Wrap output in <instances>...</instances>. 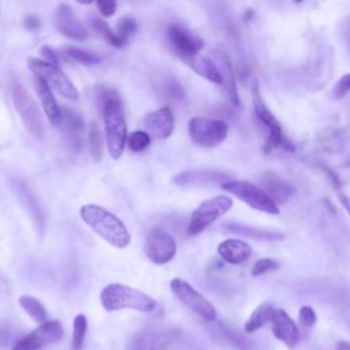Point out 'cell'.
Returning <instances> with one entry per match:
<instances>
[{
	"instance_id": "cell-33",
	"label": "cell",
	"mask_w": 350,
	"mask_h": 350,
	"mask_svg": "<svg viewBox=\"0 0 350 350\" xmlns=\"http://www.w3.org/2000/svg\"><path fill=\"white\" fill-rule=\"evenodd\" d=\"M150 144V135L146 131H133L127 137V146L131 152H142L145 150Z\"/></svg>"
},
{
	"instance_id": "cell-6",
	"label": "cell",
	"mask_w": 350,
	"mask_h": 350,
	"mask_svg": "<svg viewBox=\"0 0 350 350\" xmlns=\"http://www.w3.org/2000/svg\"><path fill=\"white\" fill-rule=\"evenodd\" d=\"M232 208V200L228 196H216L202 201L191 213L187 224V235L194 237L202 232L208 226Z\"/></svg>"
},
{
	"instance_id": "cell-22",
	"label": "cell",
	"mask_w": 350,
	"mask_h": 350,
	"mask_svg": "<svg viewBox=\"0 0 350 350\" xmlns=\"http://www.w3.org/2000/svg\"><path fill=\"white\" fill-rule=\"evenodd\" d=\"M34 86H36L37 94L40 97V101L42 104L46 118L55 127H60L62 126V109L57 105L56 98L53 97L52 89L38 77H36V79H34Z\"/></svg>"
},
{
	"instance_id": "cell-24",
	"label": "cell",
	"mask_w": 350,
	"mask_h": 350,
	"mask_svg": "<svg viewBox=\"0 0 350 350\" xmlns=\"http://www.w3.org/2000/svg\"><path fill=\"white\" fill-rule=\"evenodd\" d=\"M170 332H153V331H142L137 332L129 342L126 350H156L159 343H164L165 338Z\"/></svg>"
},
{
	"instance_id": "cell-3",
	"label": "cell",
	"mask_w": 350,
	"mask_h": 350,
	"mask_svg": "<svg viewBox=\"0 0 350 350\" xmlns=\"http://www.w3.org/2000/svg\"><path fill=\"white\" fill-rule=\"evenodd\" d=\"M100 301L107 312L133 309L142 313H150L157 308V302L146 293L119 283L105 286L100 293Z\"/></svg>"
},
{
	"instance_id": "cell-15",
	"label": "cell",
	"mask_w": 350,
	"mask_h": 350,
	"mask_svg": "<svg viewBox=\"0 0 350 350\" xmlns=\"http://www.w3.org/2000/svg\"><path fill=\"white\" fill-rule=\"evenodd\" d=\"M144 127L146 129L149 135L157 139L168 138L175 127V119L170 107H163L160 109L149 112L144 118Z\"/></svg>"
},
{
	"instance_id": "cell-21",
	"label": "cell",
	"mask_w": 350,
	"mask_h": 350,
	"mask_svg": "<svg viewBox=\"0 0 350 350\" xmlns=\"http://www.w3.org/2000/svg\"><path fill=\"white\" fill-rule=\"evenodd\" d=\"M227 231L235 235L252 238L256 241H268V242H280L286 239V234L278 230H267V228H258L250 224L243 223H226L223 226Z\"/></svg>"
},
{
	"instance_id": "cell-43",
	"label": "cell",
	"mask_w": 350,
	"mask_h": 350,
	"mask_svg": "<svg viewBox=\"0 0 350 350\" xmlns=\"http://www.w3.org/2000/svg\"><path fill=\"white\" fill-rule=\"evenodd\" d=\"M336 193H338L339 202H340L342 206L346 209V212L350 215V197H347L342 190H336Z\"/></svg>"
},
{
	"instance_id": "cell-16",
	"label": "cell",
	"mask_w": 350,
	"mask_h": 350,
	"mask_svg": "<svg viewBox=\"0 0 350 350\" xmlns=\"http://www.w3.org/2000/svg\"><path fill=\"white\" fill-rule=\"evenodd\" d=\"M230 175L217 170H187L179 172L172 178L175 185L189 186V185H211V183H224L230 180Z\"/></svg>"
},
{
	"instance_id": "cell-23",
	"label": "cell",
	"mask_w": 350,
	"mask_h": 350,
	"mask_svg": "<svg viewBox=\"0 0 350 350\" xmlns=\"http://www.w3.org/2000/svg\"><path fill=\"white\" fill-rule=\"evenodd\" d=\"M180 59L200 77H202L213 83H217V85L223 83V78H221V74H220L217 66L215 63H212L209 59L201 56L200 53L185 55V56H180Z\"/></svg>"
},
{
	"instance_id": "cell-5",
	"label": "cell",
	"mask_w": 350,
	"mask_h": 350,
	"mask_svg": "<svg viewBox=\"0 0 350 350\" xmlns=\"http://www.w3.org/2000/svg\"><path fill=\"white\" fill-rule=\"evenodd\" d=\"M221 189L231 193L246 205L260 212H265L269 215H279L280 212L278 204L260 186L253 185L247 180L230 179L221 183Z\"/></svg>"
},
{
	"instance_id": "cell-17",
	"label": "cell",
	"mask_w": 350,
	"mask_h": 350,
	"mask_svg": "<svg viewBox=\"0 0 350 350\" xmlns=\"http://www.w3.org/2000/svg\"><path fill=\"white\" fill-rule=\"evenodd\" d=\"M252 246L247 242L237 238L224 239L217 246V254L220 258L232 265L246 262L252 257Z\"/></svg>"
},
{
	"instance_id": "cell-34",
	"label": "cell",
	"mask_w": 350,
	"mask_h": 350,
	"mask_svg": "<svg viewBox=\"0 0 350 350\" xmlns=\"http://www.w3.org/2000/svg\"><path fill=\"white\" fill-rule=\"evenodd\" d=\"M66 52H67V55L71 59H74V60H77V62H79L82 64H88L89 66V64H96V63L101 62V57L98 55L90 53L88 51H83V49H79V48H75V46L67 48Z\"/></svg>"
},
{
	"instance_id": "cell-14",
	"label": "cell",
	"mask_w": 350,
	"mask_h": 350,
	"mask_svg": "<svg viewBox=\"0 0 350 350\" xmlns=\"http://www.w3.org/2000/svg\"><path fill=\"white\" fill-rule=\"evenodd\" d=\"M55 27L59 33L75 41H82L88 37V30L66 4L59 5L55 11Z\"/></svg>"
},
{
	"instance_id": "cell-20",
	"label": "cell",
	"mask_w": 350,
	"mask_h": 350,
	"mask_svg": "<svg viewBox=\"0 0 350 350\" xmlns=\"http://www.w3.org/2000/svg\"><path fill=\"white\" fill-rule=\"evenodd\" d=\"M168 38L179 57L185 56V55L200 53V49L202 48V41L200 38L189 34L186 30H183L178 25L170 26Z\"/></svg>"
},
{
	"instance_id": "cell-9",
	"label": "cell",
	"mask_w": 350,
	"mask_h": 350,
	"mask_svg": "<svg viewBox=\"0 0 350 350\" xmlns=\"http://www.w3.org/2000/svg\"><path fill=\"white\" fill-rule=\"evenodd\" d=\"M170 287L175 297L185 304L190 310H193L196 314H198L205 321L211 323L216 319V309L215 306L201 294L198 293L191 284H189L186 280L175 278L171 280Z\"/></svg>"
},
{
	"instance_id": "cell-4",
	"label": "cell",
	"mask_w": 350,
	"mask_h": 350,
	"mask_svg": "<svg viewBox=\"0 0 350 350\" xmlns=\"http://www.w3.org/2000/svg\"><path fill=\"white\" fill-rule=\"evenodd\" d=\"M252 100H253V111H254L256 118L267 129V139L264 144V152L268 153L278 148H283L286 150L293 152L294 145L283 135V131H282V127H280L278 119L269 111L265 101L262 100V96L260 93V85L256 78H253V81H252Z\"/></svg>"
},
{
	"instance_id": "cell-37",
	"label": "cell",
	"mask_w": 350,
	"mask_h": 350,
	"mask_svg": "<svg viewBox=\"0 0 350 350\" xmlns=\"http://www.w3.org/2000/svg\"><path fill=\"white\" fill-rule=\"evenodd\" d=\"M350 92V74H345L340 77V79L335 83L332 89V96L335 98H342Z\"/></svg>"
},
{
	"instance_id": "cell-45",
	"label": "cell",
	"mask_w": 350,
	"mask_h": 350,
	"mask_svg": "<svg viewBox=\"0 0 350 350\" xmlns=\"http://www.w3.org/2000/svg\"><path fill=\"white\" fill-rule=\"evenodd\" d=\"M79 4H90V3H93L94 0H77Z\"/></svg>"
},
{
	"instance_id": "cell-8",
	"label": "cell",
	"mask_w": 350,
	"mask_h": 350,
	"mask_svg": "<svg viewBox=\"0 0 350 350\" xmlns=\"http://www.w3.org/2000/svg\"><path fill=\"white\" fill-rule=\"evenodd\" d=\"M187 130L194 144L202 148H215L226 139L228 134V124L220 119L196 116L189 120Z\"/></svg>"
},
{
	"instance_id": "cell-11",
	"label": "cell",
	"mask_w": 350,
	"mask_h": 350,
	"mask_svg": "<svg viewBox=\"0 0 350 350\" xmlns=\"http://www.w3.org/2000/svg\"><path fill=\"white\" fill-rule=\"evenodd\" d=\"M145 254L157 265L167 264L176 254V241L163 228L154 227L148 232L145 241Z\"/></svg>"
},
{
	"instance_id": "cell-1",
	"label": "cell",
	"mask_w": 350,
	"mask_h": 350,
	"mask_svg": "<svg viewBox=\"0 0 350 350\" xmlns=\"http://www.w3.org/2000/svg\"><path fill=\"white\" fill-rule=\"evenodd\" d=\"M98 101L104 118L108 152L112 159L118 160L127 142V124L122 100L116 90L101 89L98 93Z\"/></svg>"
},
{
	"instance_id": "cell-31",
	"label": "cell",
	"mask_w": 350,
	"mask_h": 350,
	"mask_svg": "<svg viewBox=\"0 0 350 350\" xmlns=\"http://www.w3.org/2000/svg\"><path fill=\"white\" fill-rule=\"evenodd\" d=\"M88 329V319L85 314H77L72 323V338H71V349L81 350L85 342V335Z\"/></svg>"
},
{
	"instance_id": "cell-30",
	"label": "cell",
	"mask_w": 350,
	"mask_h": 350,
	"mask_svg": "<svg viewBox=\"0 0 350 350\" xmlns=\"http://www.w3.org/2000/svg\"><path fill=\"white\" fill-rule=\"evenodd\" d=\"M18 193H19V198L22 201V204L25 205L26 211H29V213L31 215V217L34 219V223L36 226H44V220H42V213L38 208V202L36 201L34 196L27 190V187L25 185H19V189H18Z\"/></svg>"
},
{
	"instance_id": "cell-42",
	"label": "cell",
	"mask_w": 350,
	"mask_h": 350,
	"mask_svg": "<svg viewBox=\"0 0 350 350\" xmlns=\"http://www.w3.org/2000/svg\"><path fill=\"white\" fill-rule=\"evenodd\" d=\"M25 27L29 29V30H36V29H38V27H40V19H38L37 16H33V15L27 16V18L25 19Z\"/></svg>"
},
{
	"instance_id": "cell-38",
	"label": "cell",
	"mask_w": 350,
	"mask_h": 350,
	"mask_svg": "<svg viewBox=\"0 0 350 350\" xmlns=\"http://www.w3.org/2000/svg\"><path fill=\"white\" fill-rule=\"evenodd\" d=\"M137 30V22L133 18H122L118 22V33L127 38L130 34H133Z\"/></svg>"
},
{
	"instance_id": "cell-18",
	"label": "cell",
	"mask_w": 350,
	"mask_h": 350,
	"mask_svg": "<svg viewBox=\"0 0 350 350\" xmlns=\"http://www.w3.org/2000/svg\"><path fill=\"white\" fill-rule=\"evenodd\" d=\"M258 186L278 205L287 202L294 194V187L288 182H286L284 179H282L280 176H278L276 174H272V172L262 174L258 180Z\"/></svg>"
},
{
	"instance_id": "cell-40",
	"label": "cell",
	"mask_w": 350,
	"mask_h": 350,
	"mask_svg": "<svg viewBox=\"0 0 350 350\" xmlns=\"http://www.w3.org/2000/svg\"><path fill=\"white\" fill-rule=\"evenodd\" d=\"M98 10L104 16H112L116 11V0H97Z\"/></svg>"
},
{
	"instance_id": "cell-25",
	"label": "cell",
	"mask_w": 350,
	"mask_h": 350,
	"mask_svg": "<svg viewBox=\"0 0 350 350\" xmlns=\"http://www.w3.org/2000/svg\"><path fill=\"white\" fill-rule=\"evenodd\" d=\"M273 305L269 301H265L262 304H260L249 316V319L246 320L243 329L246 334H253L257 329H260L261 327H264L267 323H269L272 320V314H273Z\"/></svg>"
},
{
	"instance_id": "cell-44",
	"label": "cell",
	"mask_w": 350,
	"mask_h": 350,
	"mask_svg": "<svg viewBox=\"0 0 350 350\" xmlns=\"http://www.w3.org/2000/svg\"><path fill=\"white\" fill-rule=\"evenodd\" d=\"M335 350H350V343L346 342V340H339V342L336 343Z\"/></svg>"
},
{
	"instance_id": "cell-2",
	"label": "cell",
	"mask_w": 350,
	"mask_h": 350,
	"mask_svg": "<svg viewBox=\"0 0 350 350\" xmlns=\"http://www.w3.org/2000/svg\"><path fill=\"white\" fill-rule=\"evenodd\" d=\"M81 219L111 246L123 249L130 241V232L123 221L112 212L94 204H86L79 209Z\"/></svg>"
},
{
	"instance_id": "cell-28",
	"label": "cell",
	"mask_w": 350,
	"mask_h": 350,
	"mask_svg": "<svg viewBox=\"0 0 350 350\" xmlns=\"http://www.w3.org/2000/svg\"><path fill=\"white\" fill-rule=\"evenodd\" d=\"M90 25L93 27V30L100 36L103 37L107 42H109L112 46L115 48H122L127 44V38H124L123 36H120L119 33H115L103 19H98V18H93L90 21Z\"/></svg>"
},
{
	"instance_id": "cell-46",
	"label": "cell",
	"mask_w": 350,
	"mask_h": 350,
	"mask_svg": "<svg viewBox=\"0 0 350 350\" xmlns=\"http://www.w3.org/2000/svg\"><path fill=\"white\" fill-rule=\"evenodd\" d=\"M294 1H297V3H301V1H302V0H294Z\"/></svg>"
},
{
	"instance_id": "cell-26",
	"label": "cell",
	"mask_w": 350,
	"mask_h": 350,
	"mask_svg": "<svg viewBox=\"0 0 350 350\" xmlns=\"http://www.w3.org/2000/svg\"><path fill=\"white\" fill-rule=\"evenodd\" d=\"M219 62H220V74L223 78V83L227 92V96L230 98V101L232 103V105H239V96H238V89H237V83H235V77H234V71H232V66L231 62L228 59L227 55L220 53L219 56Z\"/></svg>"
},
{
	"instance_id": "cell-29",
	"label": "cell",
	"mask_w": 350,
	"mask_h": 350,
	"mask_svg": "<svg viewBox=\"0 0 350 350\" xmlns=\"http://www.w3.org/2000/svg\"><path fill=\"white\" fill-rule=\"evenodd\" d=\"M103 150H104V139H103L101 130L96 122H92L89 129V152L94 163L101 161Z\"/></svg>"
},
{
	"instance_id": "cell-12",
	"label": "cell",
	"mask_w": 350,
	"mask_h": 350,
	"mask_svg": "<svg viewBox=\"0 0 350 350\" xmlns=\"http://www.w3.org/2000/svg\"><path fill=\"white\" fill-rule=\"evenodd\" d=\"M63 338V327L57 320H46L31 332L21 338L11 350H40L48 345H53Z\"/></svg>"
},
{
	"instance_id": "cell-41",
	"label": "cell",
	"mask_w": 350,
	"mask_h": 350,
	"mask_svg": "<svg viewBox=\"0 0 350 350\" xmlns=\"http://www.w3.org/2000/svg\"><path fill=\"white\" fill-rule=\"evenodd\" d=\"M40 53L44 56L45 62H48V63H51V64H53V66L60 67L59 56L55 53V51H53L52 48H49V46H42V48L40 49Z\"/></svg>"
},
{
	"instance_id": "cell-35",
	"label": "cell",
	"mask_w": 350,
	"mask_h": 350,
	"mask_svg": "<svg viewBox=\"0 0 350 350\" xmlns=\"http://www.w3.org/2000/svg\"><path fill=\"white\" fill-rule=\"evenodd\" d=\"M316 321H317V316H316L314 309L308 305L301 306V309L298 312V323H299L301 328L304 331H308L316 324Z\"/></svg>"
},
{
	"instance_id": "cell-7",
	"label": "cell",
	"mask_w": 350,
	"mask_h": 350,
	"mask_svg": "<svg viewBox=\"0 0 350 350\" xmlns=\"http://www.w3.org/2000/svg\"><path fill=\"white\" fill-rule=\"evenodd\" d=\"M27 66L33 71V74L41 78L52 90L57 92L60 96L68 100L78 98V90L74 83L67 78V75L60 70V67L53 66L45 60H40L36 57L27 59Z\"/></svg>"
},
{
	"instance_id": "cell-19",
	"label": "cell",
	"mask_w": 350,
	"mask_h": 350,
	"mask_svg": "<svg viewBox=\"0 0 350 350\" xmlns=\"http://www.w3.org/2000/svg\"><path fill=\"white\" fill-rule=\"evenodd\" d=\"M64 137L67 139L68 146L72 150H79L82 146V137H83V120L82 118L68 109L63 108L62 109V126Z\"/></svg>"
},
{
	"instance_id": "cell-13",
	"label": "cell",
	"mask_w": 350,
	"mask_h": 350,
	"mask_svg": "<svg viewBox=\"0 0 350 350\" xmlns=\"http://www.w3.org/2000/svg\"><path fill=\"white\" fill-rule=\"evenodd\" d=\"M272 332L276 339L284 343L288 349H295L299 342L301 334L294 323V320L288 316V313L283 309H275L272 314Z\"/></svg>"
},
{
	"instance_id": "cell-32",
	"label": "cell",
	"mask_w": 350,
	"mask_h": 350,
	"mask_svg": "<svg viewBox=\"0 0 350 350\" xmlns=\"http://www.w3.org/2000/svg\"><path fill=\"white\" fill-rule=\"evenodd\" d=\"M219 332L226 339V342H228L231 346L237 347L238 350H252L253 349V343L252 342H249L245 336H242L241 334L232 331L228 327L219 325Z\"/></svg>"
},
{
	"instance_id": "cell-27",
	"label": "cell",
	"mask_w": 350,
	"mask_h": 350,
	"mask_svg": "<svg viewBox=\"0 0 350 350\" xmlns=\"http://www.w3.org/2000/svg\"><path fill=\"white\" fill-rule=\"evenodd\" d=\"M21 308L36 321V323H45L48 320V313L45 306L31 295H21L18 299Z\"/></svg>"
},
{
	"instance_id": "cell-39",
	"label": "cell",
	"mask_w": 350,
	"mask_h": 350,
	"mask_svg": "<svg viewBox=\"0 0 350 350\" xmlns=\"http://www.w3.org/2000/svg\"><path fill=\"white\" fill-rule=\"evenodd\" d=\"M165 94L172 100H183L185 98V90L182 85H179L176 81H170L164 85Z\"/></svg>"
},
{
	"instance_id": "cell-10",
	"label": "cell",
	"mask_w": 350,
	"mask_h": 350,
	"mask_svg": "<svg viewBox=\"0 0 350 350\" xmlns=\"http://www.w3.org/2000/svg\"><path fill=\"white\" fill-rule=\"evenodd\" d=\"M12 100L14 105L21 115L26 129L36 137L42 138L45 126L40 113V109L31 96L26 92V89L21 83H14L12 86Z\"/></svg>"
},
{
	"instance_id": "cell-36",
	"label": "cell",
	"mask_w": 350,
	"mask_h": 350,
	"mask_svg": "<svg viewBox=\"0 0 350 350\" xmlns=\"http://www.w3.org/2000/svg\"><path fill=\"white\" fill-rule=\"evenodd\" d=\"M279 268V262L275 258L271 257H265V258H260L254 262L253 268H252V276H261L269 271L278 269Z\"/></svg>"
}]
</instances>
